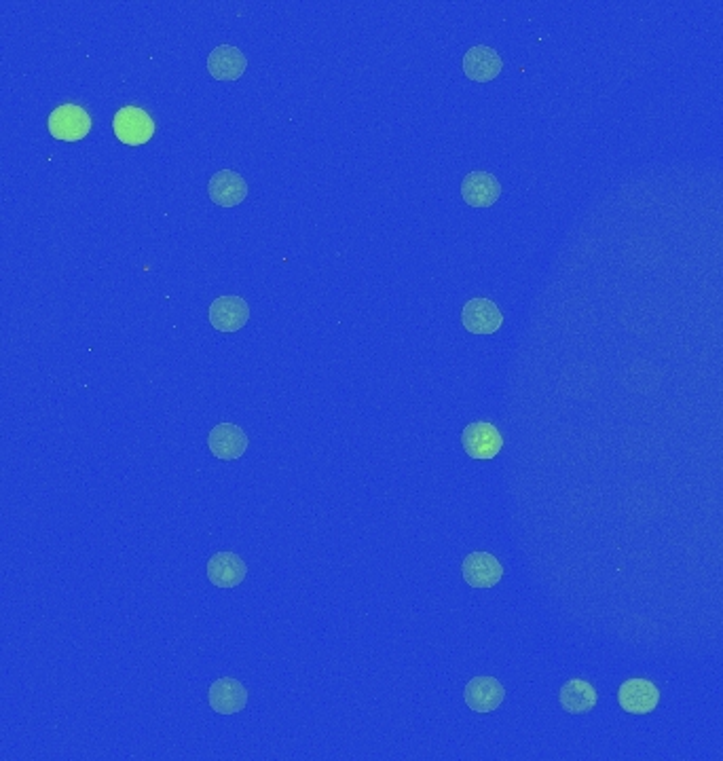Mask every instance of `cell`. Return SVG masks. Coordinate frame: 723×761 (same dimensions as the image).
<instances>
[{
    "label": "cell",
    "instance_id": "obj_1",
    "mask_svg": "<svg viewBox=\"0 0 723 761\" xmlns=\"http://www.w3.org/2000/svg\"><path fill=\"white\" fill-rule=\"evenodd\" d=\"M461 447L468 453V457L478 461H489L502 453L504 436L497 430V425L489 421H474L463 428Z\"/></svg>",
    "mask_w": 723,
    "mask_h": 761
},
{
    "label": "cell",
    "instance_id": "obj_2",
    "mask_svg": "<svg viewBox=\"0 0 723 761\" xmlns=\"http://www.w3.org/2000/svg\"><path fill=\"white\" fill-rule=\"evenodd\" d=\"M91 125H94V121H91L87 110L79 104L58 106L49 115V121H47L49 134L55 140H62V142L83 140L91 132Z\"/></svg>",
    "mask_w": 723,
    "mask_h": 761
},
{
    "label": "cell",
    "instance_id": "obj_3",
    "mask_svg": "<svg viewBox=\"0 0 723 761\" xmlns=\"http://www.w3.org/2000/svg\"><path fill=\"white\" fill-rule=\"evenodd\" d=\"M113 129L119 142L127 146H142L155 136V121L138 106H123L113 119Z\"/></svg>",
    "mask_w": 723,
    "mask_h": 761
},
{
    "label": "cell",
    "instance_id": "obj_4",
    "mask_svg": "<svg viewBox=\"0 0 723 761\" xmlns=\"http://www.w3.org/2000/svg\"><path fill=\"white\" fill-rule=\"evenodd\" d=\"M208 320L222 334L237 332L250 322V305L241 296H218L208 307Z\"/></svg>",
    "mask_w": 723,
    "mask_h": 761
},
{
    "label": "cell",
    "instance_id": "obj_5",
    "mask_svg": "<svg viewBox=\"0 0 723 761\" xmlns=\"http://www.w3.org/2000/svg\"><path fill=\"white\" fill-rule=\"evenodd\" d=\"M620 709L630 715H650L660 704V690L647 679H628L618 692Z\"/></svg>",
    "mask_w": 723,
    "mask_h": 761
},
{
    "label": "cell",
    "instance_id": "obj_6",
    "mask_svg": "<svg viewBox=\"0 0 723 761\" xmlns=\"http://www.w3.org/2000/svg\"><path fill=\"white\" fill-rule=\"evenodd\" d=\"M461 575L472 588H493L504 580V565L489 552H472L461 563Z\"/></svg>",
    "mask_w": 723,
    "mask_h": 761
},
{
    "label": "cell",
    "instance_id": "obj_7",
    "mask_svg": "<svg viewBox=\"0 0 723 761\" xmlns=\"http://www.w3.org/2000/svg\"><path fill=\"white\" fill-rule=\"evenodd\" d=\"M248 447V434L235 423H218L208 434V449L220 461H235L244 457Z\"/></svg>",
    "mask_w": 723,
    "mask_h": 761
},
{
    "label": "cell",
    "instance_id": "obj_8",
    "mask_svg": "<svg viewBox=\"0 0 723 761\" xmlns=\"http://www.w3.org/2000/svg\"><path fill=\"white\" fill-rule=\"evenodd\" d=\"M461 324L472 334H495L504 326V313L493 301L476 296L463 305Z\"/></svg>",
    "mask_w": 723,
    "mask_h": 761
},
{
    "label": "cell",
    "instance_id": "obj_9",
    "mask_svg": "<svg viewBox=\"0 0 723 761\" xmlns=\"http://www.w3.org/2000/svg\"><path fill=\"white\" fill-rule=\"evenodd\" d=\"M463 700H466L470 711L485 715L502 707L506 700V690L495 677H474L468 681L466 690H463Z\"/></svg>",
    "mask_w": 723,
    "mask_h": 761
},
{
    "label": "cell",
    "instance_id": "obj_10",
    "mask_svg": "<svg viewBox=\"0 0 723 761\" xmlns=\"http://www.w3.org/2000/svg\"><path fill=\"white\" fill-rule=\"evenodd\" d=\"M208 702L210 709L218 715H237L248 707V690L241 681L222 677L210 685Z\"/></svg>",
    "mask_w": 723,
    "mask_h": 761
},
{
    "label": "cell",
    "instance_id": "obj_11",
    "mask_svg": "<svg viewBox=\"0 0 723 761\" xmlns=\"http://www.w3.org/2000/svg\"><path fill=\"white\" fill-rule=\"evenodd\" d=\"M463 74L474 83H489L497 79L504 70V60L499 58V53L491 47L476 45L472 47L461 60Z\"/></svg>",
    "mask_w": 723,
    "mask_h": 761
},
{
    "label": "cell",
    "instance_id": "obj_12",
    "mask_svg": "<svg viewBox=\"0 0 723 761\" xmlns=\"http://www.w3.org/2000/svg\"><path fill=\"white\" fill-rule=\"evenodd\" d=\"M210 201L220 208H235L248 197V182L233 170H220L208 182Z\"/></svg>",
    "mask_w": 723,
    "mask_h": 761
},
{
    "label": "cell",
    "instance_id": "obj_13",
    "mask_svg": "<svg viewBox=\"0 0 723 761\" xmlns=\"http://www.w3.org/2000/svg\"><path fill=\"white\" fill-rule=\"evenodd\" d=\"M206 573L210 584H214L216 588H235L246 580L248 565L235 552L222 550L210 556Z\"/></svg>",
    "mask_w": 723,
    "mask_h": 761
},
{
    "label": "cell",
    "instance_id": "obj_14",
    "mask_svg": "<svg viewBox=\"0 0 723 761\" xmlns=\"http://www.w3.org/2000/svg\"><path fill=\"white\" fill-rule=\"evenodd\" d=\"M461 197L472 208H491L502 197V184L489 172H470L461 182Z\"/></svg>",
    "mask_w": 723,
    "mask_h": 761
},
{
    "label": "cell",
    "instance_id": "obj_15",
    "mask_svg": "<svg viewBox=\"0 0 723 761\" xmlns=\"http://www.w3.org/2000/svg\"><path fill=\"white\" fill-rule=\"evenodd\" d=\"M248 60L241 49L233 45H218L208 55V72L216 81H237L244 77Z\"/></svg>",
    "mask_w": 723,
    "mask_h": 761
},
{
    "label": "cell",
    "instance_id": "obj_16",
    "mask_svg": "<svg viewBox=\"0 0 723 761\" xmlns=\"http://www.w3.org/2000/svg\"><path fill=\"white\" fill-rule=\"evenodd\" d=\"M559 702L563 711H567L569 715H586L597 707L599 694L588 681L571 679L561 688Z\"/></svg>",
    "mask_w": 723,
    "mask_h": 761
}]
</instances>
